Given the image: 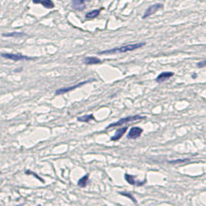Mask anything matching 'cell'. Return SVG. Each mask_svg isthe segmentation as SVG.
Segmentation results:
<instances>
[{"label":"cell","mask_w":206,"mask_h":206,"mask_svg":"<svg viewBox=\"0 0 206 206\" xmlns=\"http://www.w3.org/2000/svg\"><path fill=\"white\" fill-rule=\"evenodd\" d=\"M146 45V42H140V43H133V44H126V45H122L121 47H115L112 49H108V50H104V51L99 52L100 54H112V53H124V52H128V51H133L138 48L142 47V46Z\"/></svg>","instance_id":"obj_1"},{"label":"cell","mask_w":206,"mask_h":206,"mask_svg":"<svg viewBox=\"0 0 206 206\" xmlns=\"http://www.w3.org/2000/svg\"><path fill=\"white\" fill-rule=\"evenodd\" d=\"M145 117L144 116H131V117H127V118H123V119L119 120L116 123H113L110 124L107 127V129H112V128H115V127H119V126H123L126 124H129V123H132V122H136V121H141V120H144Z\"/></svg>","instance_id":"obj_2"},{"label":"cell","mask_w":206,"mask_h":206,"mask_svg":"<svg viewBox=\"0 0 206 206\" xmlns=\"http://www.w3.org/2000/svg\"><path fill=\"white\" fill-rule=\"evenodd\" d=\"M1 56L3 58H7V60H11L13 61H19V60H35V57H29L26 55H23L21 53H1Z\"/></svg>","instance_id":"obj_3"},{"label":"cell","mask_w":206,"mask_h":206,"mask_svg":"<svg viewBox=\"0 0 206 206\" xmlns=\"http://www.w3.org/2000/svg\"><path fill=\"white\" fill-rule=\"evenodd\" d=\"M161 8H163V4H162V3H156V4H153V5L149 6V7L146 9L144 15H143V19H146L147 17H149L150 15L156 13V12H157L159 9H161Z\"/></svg>","instance_id":"obj_4"},{"label":"cell","mask_w":206,"mask_h":206,"mask_svg":"<svg viewBox=\"0 0 206 206\" xmlns=\"http://www.w3.org/2000/svg\"><path fill=\"white\" fill-rule=\"evenodd\" d=\"M87 82H89V81H87V82H79V83H77V85H74L73 87H61V89L56 90L55 95H62V94H65V92H71V91H74L75 89H78V87H81L83 86V85H87Z\"/></svg>","instance_id":"obj_5"},{"label":"cell","mask_w":206,"mask_h":206,"mask_svg":"<svg viewBox=\"0 0 206 206\" xmlns=\"http://www.w3.org/2000/svg\"><path fill=\"white\" fill-rule=\"evenodd\" d=\"M125 179L129 184L135 185V186H143V185L146 183V180H144V181H138V180L135 178V176H133L131 174H128V173L125 174Z\"/></svg>","instance_id":"obj_6"},{"label":"cell","mask_w":206,"mask_h":206,"mask_svg":"<svg viewBox=\"0 0 206 206\" xmlns=\"http://www.w3.org/2000/svg\"><path fill=\"white\" fill-rule=\"evenodd\" d=\"M143 134V129L140 127H133L128 133V139H137Z\"/></svg>","instance_id":"obj_7"},{"label":"cell","mask_w":206,"mask_h":206,"mask_svg":"<svg viewBox=\"0 0 206 206\" xmlns=\"http://www.w3.org/2000/svg\"><path fill=\"white\" fill-rule=\"evenodd\" d=\"M86 1L87 0H71V4L75 10L82 11L86 7Z\"/></svg>","instance_id":"obj_8"},{"label":"cell","mask_w":206,"mask_h":206,"mask_svg":"<svg viewBox=\"0 0 206 206\" xmlns=\"http://www.w3.org/2000/svg\"><path fill=\"white\" fill-rule=\"evenodd\" d=\"M127 130H128V127H123V128L119 129V130H118V131L116 132L115 135L111 138V140H112L113 142H115V141H119L120 139H121L122 137H123L126 133H127Z\"/></svg>","instance_id":"obj_9"},{"label":"cell","mask_w":206,"mask_h":206,"mask_svg":"<svg viewBox=\"0 0 206 206\" xmlns=\"http://www.w3.org/2000/svg\"><path fill=\"white\" fill-rule=\"evenodd\" d=\"M173 75H174V73H172V71H164V73H161L156 78V82H162L164 81H166V79L172 78Z\"/></svg>","instance_id":"obj_10"},{"label":"cell","mask_w":206,"mask_h":206,"mask_svg":"<svg viewBox=\"0 0 206 206\" xmlns=\"http://www.w3.org/2000/svg\"><path fill=\"white\" fill-rule=\"evenodd\" d=\"M83 62H85L86 64L92 65V64H99L102 62V60H101L100 58H98V57H95V56H87V57H86L85 60H83Z\"/></svg>","instance_id":"obj_11"},{"label":"cell","mask_w":206,"mask_h":206,"mask_svg":"<svg viewBox=\"0 0 206 206\" xmlns=\"http://www.w3.org/2000/svg\"><path fill=\"white\" fill-rule=\"evenodd\" d=\"M102 10H103V8H100V9H96V10L90 11L89 13L86 14V19H87V20H90V19H94V18H96V17H98Z\"/></svg>","instance_id":"obj_12"},{"label":"cell","mask_w":206,"mask_h":206,"mask_svg":"<svg viewBox=\"0 0 206 206\" xmlns=\"http://www.w3.org/2000/svg\"><path fill=\"white\" fill-rule=\"evenodd\" d=\"M89 178H90V175L89 174H86L85 176H82V177L78 180V185L79 187H86L87 182H89Z\"/></svg>","instance_id":"obj_13"},{"label":"cell","mask_w":206,"mask_h":206,"mask_svg":"<svg viewBox=\"0 0 206 206\" xmlns=\"http://www.w3.org/2000/svg\"><path fill=\"white\" fill-rule=\"evenodd\" d=\"M95 120V117L92 115H87V116H82V117H78V122H82V123H89L90 121Z\"/></svg>","instance_id":"obj_14"},{"label":"cell","mask_w":206,"mask_h":206,"mask_svg":"<svg viewBox=\"0 0 206 206\" xmlns=\"http://www.w3.org/2000/svg\"><path fill=\"white\" fill-rule=\"evenodd\" d=\"M40 3L44 8H47V9H52L54 7V4L51 0H41Z\"/></svg>","instance_id":"obj_15"},{"label":"cell","mask_w":206,"mask_h":206,"mask_svg":"<svg viewBox=\"0 0 206 206\" xmlns=\"http://www.w3.org/2000/svg\"><path fill=\"white\" fill-rule=\"evenodd\" d=\"M25 35L23 32H10V33H3V36L5 37H22Z\"/></svg>","instance_id":"obj_16"},{"label":"cell","mask_w":206,"mask_h":206,"mask_svg":"<svg viewBox=\"0 0 206 206\" xmlns=\"http://www.w3.org/2000/svg\"><path fill=\"white\" fill-rule=\"evenodd\" d=\"M185 162H189V159H179V160H174V161H169L170 164H181Z\"/></svg>","instance_id":"obj_17"},{"label":"cell","mask_w":206,"mask_h":206,"mask_svg":"<svg viewBox=\"0 0 206 206\" xmlns=\"http://www.w3.org/2000/svg\"><path fill=\"white\" fill-rule=\"evenodd\" d=\"M120 194H121V195H124V196H127V197H129V198L131 199V200L133 201V202L137 203V200H136L135 198H134V197H133V195H131V194H130V193H125V192H121Z\"/></svg>","instance_id":"obj_18"},{"label":"cell","mask_w":206,"mask_h":206,"mask_svg":"<svg viewBox=\"0 0 206 206\" xmlns=\"http://www.w3.org/2000/svg\"><path fill=\"white\" fill-rule=\"evenodd\" d=\"M25 173H26L27 175H33V176H34V177H35V178H37V179H39V180H40V181H41V182H43V179H41V178L39 177V176H38V175H36L35 173H33V172H31V171H28V170H27V171H25Z\"/></svg>","instance_id":"obj_19"},{"label":"cell","mask_w":206,"mask_h":206,"mask_svg":"<svg viewBox=\"0 0 206 206\" xmlns=\"http://www.w3.org/2000/svg\"><path fill=\"white\" fill-rule=\"evenodd\" d=\"M197 66H198V68H204V66H206V60H202V61H199L198 64H197Z\"/></svg>","instance_id":"obj_20"},{"label":"cell","mask_w":206,"mask_h":206,"mask_svg":"<svg viewBox=\"0 0 206 206\" xmlns=\"http://www.w3.org/2000/svg\"><path fill=\"white\" fill-rule=\"evenodd\" d=\"M32 2L34 3V4H38V3L41 2V0H32Z\"/></svg>","instance_id":"obj_21"}]
</instances>
